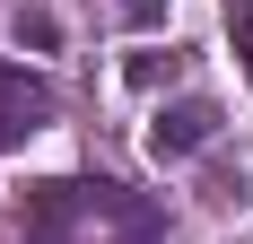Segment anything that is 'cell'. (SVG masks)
Listing matches in <instances>:
<instances>
[{"label": "cell", "instance_id": "277c9868", "mask_svg": "<svg viewBox=\"0 0 253 244\" xmlns=\"http://www.w3.org/2000/svg\"><path fill=\"white\" fill-rule=\"evenodd\" d=\"M227 35H236V61L253 79V0H227Z\"/></svg>", "mask_w": 253, "mask_h": 244}, {"label": "cell", "instance_id": "5b68a950", "mask_svg": "<svg viewBox=\"0 0 253 244\" xmlns=\"http://www.w3.org/2000/svg\"><path fill=\"white\" fill-rule=\"evenodd\" d=\"M157 9H166V0H123V18H157Z\"/></svg>", "mask_w": 253, "mask_h": 244}, {"label": "cell", "instance_id": "3957f363", "mask_svg": "<svg viewBox=\"0 0 253 244\" xmlns=\"http://www.w3.org/2000/svg\"><path fill=\"white\" fill-rule=\"evenodd\" d=\"M210 131H218V114H210L201 96H192V105H175V114H157V157H183V148H201Z\"/></svg>", "mask_w": 253, "mask_h": 244}, {"label": "cell", "instance_id": "7a4b0ae2", "mask_svg": "<svg viewBox=\"0 0 253 244\" xmlns=\"http://www.w3.org/2000/svg\"><path fill=\"white\" fill-rule=\"evenodd\" d=\"M44 122H52V87H44V79H26L18 61H0V148L35 140Z\"/></svg>", "mask_w": 253, "mask_h": 244}, {"label": "cell", "instance_id": "6da1fadb", "mask_svg": "<svg viewBox=\"0 0 253 244\" xmlns=\"http://www.w3.org/2000/svg\"><path fill=\"white\" fill-rule=\"evenodd\" d=\"M166 209L114 174H52L26 192V244H157Z\"/></svg>", "mask_w": 253, "mask_h": 244}]
</instances>
